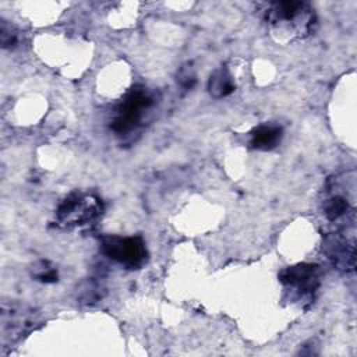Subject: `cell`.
I'll list each match as a JSON object with an SVG mask.
<instances>
[{"instance_id": "2", "label": "cell", "mask_w": 357, "mask_h": 357, "mask_svg": "<svg viewBox=\"0 0 357 357\" xmlns=\"http://www.w3.org/2000/svg\"><path fill=\"white\" fill-rule=\"evenodd\" d=\"M102 250L109 258L128 268H138L146 259V250L141 237H105Z\"/></svg>"}, {"instance_id": "4", "label": "cell", "mask_w": 357, "mask_h": 357, "mask_svg": "<svg viewBox=\"0 0 357 357\" xmlns=\"http://www.w3.org/2000/svg\"><path fill=\"white\" fill-rule=\"evenodd\" d=\"M100 212L99 202L91 197L73 194L57 209V219L64 225H85Z\"/></svg>"}, {"instance_id": "3", "label": "cell", "mask_w": 357, "mask_h": 357, "mask_svg": "<svg viewBox=\"0 0 357 357\" xmlns=\"http://www.w3.org/2000/svg\"><path fill=\"white\" fill-rule=\"evenodd\" d=\"M152 105V98L142 88L132 89L117 109V114L112 123V128L119 132H128L141 121L145 110Z\"/></svg>"}, {"instance_id": "1", "label": "cell", "mask_w": 357, "mask_h": 357, "mask_svg": "<svg viewBox=\"0 0 357 357\" xmlns=\"http://www.w3.org/2000/svg\"><path fill=\"white\" fill-rule=\"evenodd\" d=\"M268 22L275 26L290 25L296 33H308L315 22L314 10L304 1H278L269 3L265 10Z\"/></svg>"}, {"instance_id": "10", "label": "cell", "mask_w": 357, "mask_h": 357, "mask_svg": "<svg viewBox=\"0 0 357 357\" xmlns=\"http://www.w3.org/2000/svg\"><path fill=\"white\" fill-rule=\"evenodd\" d=\"M33 276L43 283H53L57 280V271L53 266H49L47 262H40V266L33 268Z\"/></svg>"}, {"instance_id": "5", "label": "cell", "mask_w": 357, "mask_h": 357, "mask_svg": "<svg viewBox=\"0 0 357 357\" xmlns=\"http://www.w3.org/2000/svg\"><path fill=\"white\" fill-rule=\"evenodd\" d=\"M280 280L298 291L310 293L318 286V266L311 264H303L284 269L280 273Z\"/></svg>"}, {"instance_id": "6", "label": "cell", "mask_w": 357, "mask_h": 357, "mask_svg": "<svg viewBox=\"0 0 357 357\" xmlns=\"http://www.w3.org/2000/svg\"><path fill=\"white\" fill-rule=\"evenodd\" d=\"M324 248L335 266L346 272L354 269V244L347 238L339 234L328 236L325 238Z\"/></svg>"}, {"instance_id": "8", "label": "cell", "mask_w": 357, "mask_h": 357, "mask_svg": "<svg viewBox=\"0 0 357 357\" xmlns=\"http://www.w3.org/2000/svg\"><path fill=\"white\" fill-rule=\"evenodd\" d=\"M208 89H209L212 96L223 98V96H227L229 93H231L234 91V84L231 81L230 74L225 68H222L211 77L209 84H208Z\"/></svg>"}, {"instance_id": "7", "label": "cell", "mask_w": 357, "mask_h": 357, "mask_svg": "<svg viewBox=\"0 0 357 357\" xmlns=\"http://www.w3.org/2000/svg\"><path fill=\"white\" fill-rule=\"evenodd\" d=\"M282 138V128L278 126H259L254 130L251 145L257 149H272Z\"/></svg>"}, {"instance_id": "9", "label": "cell", "mask_w": 357, "mask_h": 357, "mask_svg": "<svg viewBox=\"0 0 357 357\" xmlns=\"http://www.w3.org/2000/svg\"><path fill=\"white\" fill-rule=\"evenodd\" d=\"M324 212L329 220L335 222L344 215L351 213L353 208L350 206L347 198H344L343 195H333L324 202Z\"/></svg>"}, {"instance_id": "11", "label": "cell", "mask_w": 357, "mask_h": 357, "mask_svg": "<svg viewBox=\"0 0 357 357\" xmlns=\"http://www.w3.org/2000/svg\"><path fill=\"white\" fill-rule=\"evenodd\" d=\"M178 84L184 88V89H191L197 81V77H195V73H194V68L188 64V66H184L180 73H178V78H177Z\"/></svg>"}]
</instances>
